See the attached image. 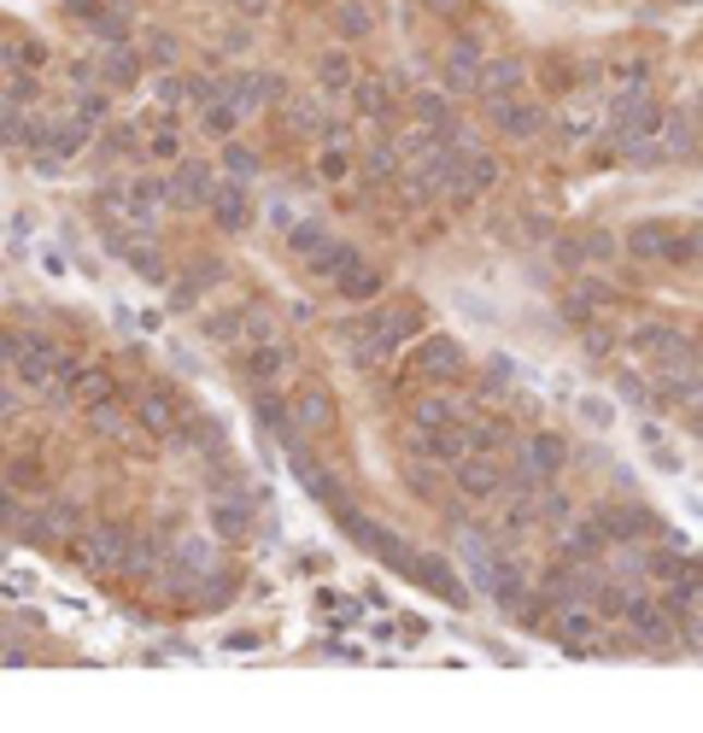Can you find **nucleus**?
Returning <instances> with one entry per match:
<instances>
[{"instance_id":"obj_4","label":"nucleus","mask_w":703,"mask_h":733,"mask_svg":"<svg viewBox=\"0 0 703 733\" xmlns=\"http://www.w3.org/2000/svg\"><path fill=\"white\" fill-rule=\"evenodd\" d=\"M592 522L604 528V540H609V545H628V552H633V545H645V540L663 534V522H656L651 510L628 505V498H609V505H598V510H592Z\"/></svg>"},{"instance_id":"obj_29","label":"nucleus","mask_w":703,"mask_h":733,"mask_svg":"<svg viewBox=\"0 0 703 733\" xmlns=\"http://www.w3.org/2000/svg\"><path fill=\"white\" fill-rule=\"evenodd\" d=\"M663 130H668V153H675V159H692V153H698V112H692V106L675 112V118L663 112Z\"/></svg>"},{"instance_id":"obj_43","label":"nucleus","mask_w":703,"mask_h":733,"mask_svg":"<svg viewBox=\"0 0 703 733\" xmlns=\"http://www.w3.org/2000/svg\"><path fill=\"white\" fill-rule=\"evenodd\" d=\"M628 247H633V259H656L668 247V224H633Z\"/></svg>"},{"instance_id":"obj_26","label":"nucleus","mask_w":703,"mask_h":733,"mask_svg":"<svg viewBox=\"0 0 703 733\" xmlns=\"http://www.w3.org/2000/svg\"><path fill=\"white\" fill-rule=\"evenodd\" d=\"M317 83L328 88V95H347V88L357 83V59H352L347 48H328V53L317 59Z\"/></svg>"},{"instance_id":"obj_6","label":"nucleus","mask_w":703,"mask_h":733,"mask_svg":"<svg viewBox=\"0 0 703 733\" xmlns=\"http://www.w3.org/2000/svg\"><path fill=\"white\" fill-rule=\"evenodd\" d=\"M481 59H487V48H481V36H451L446 41V95H475V83H481Z\"/></svg>"},{"instance_id":"obj_27","label":"nucleus","mask_w":703,"mask_h":733,"mask_svg":"<svg viewBox=\"0 0 703 733\" xmlns=\"http://www.w3.org/2000/svg\"><path fill=\"white\" fill-rule=\"evenodd\" d=\"M211 283H223V264H194V271H187L182 283H170V305H177V311H187V305H194V300H199V293H206Z\"/></svg>"},{"instance_id":"obj_1","label":"nucleus","mask_w":703,"mask_h":733,"mask_svg":"<svg viewBox=\"0 0 703 733\" xmlns=\"http://www.w3.org/2000/svg\"><path fill=\"white\" fill-rule=\"evenodd\" d=\"M416 329H422V311H416V305H375V300H369V311L347 329V335H352V364H357V370L387 364V358H393Z\"/></svg>"},{"instance_id":"obj_49","label":"nucleus","mask_w":703,"mask_h":733,"mask_svg":"<svg viewBox=\"0 0 703 733\" xmlns=\"http://www.w3.org/2000/svg\"><path fill=\"white\" fill-rule=\"evenodd\" d=\"M153 100H159L165 112H177V106L187 100V83H182V76H170V71H165L159 83H153Z\"/></svg>"},{"instance_id":"obj_44","label":"nucleus","mask_w":703,"mask_h":733,"mask_svg":"<svg viewBox=\"0 0 703 733\" xmlns=\"http://www.w3.org/2000/svg\"><path fill=\"white\" fill-rule=\"evenodd\" d=\"M41 100V76L36 71H12L7 95H0V106H36Z\"/></svg>"},{"instance_id":"obj_32","label":"nucleus","mask_w":703,"mask_h":733,"mask_svg":"<svg viewBox=\"0 0 703 733\" xmlns=\"http://www.w3.org/2000/svg\"><path fill=\"white\" fill-rule=\"evenodd\" d=\"M246 323H253V305L217 311V317H206V340H217V347H234V340L246 335Z\"/></svg>"},{"instance_id":"obj_10","label":"nucleus","mask_w":703,"mask_h":733,"mask_svg":"<svg viewBox=\"0 0 703 733\" xmlns=\"http://www.w3.org/2000/svg\"><path fill=\"white\" fill-rule=\"evenodd\" d=\"M487 118H493L498 130L510 135V142H534V135L545 130V106H534V100H516V95H505V100H487Z\"/></svg>"},{"instance_id":"obj_25","label":"nucleus","mask_w":703,"mask_h":733,"mask_svg":"<svg viewBox=\"0 0 703 733\" xmlns=\"http://www.w3.org/2000/svg\"><path fill=\"white\" fill-rule=\"evenodd\" d=\"M463 441H469V452H487V458H505L516 434H510V423H505V417H481V423H469V429H463Z\"/></svg>"},{"instance_id":"obj_41","label":"nucleus","mask_w":703,"mask_h":733,"mask_svg":"<svg viewBox=\"0 0 703 733\" xmlns=\"http://www.w3.org/2000/svg\"><path fill=\"white\" fill-rule=\"evenodd\" d=\"M288 247H293L300 259H311V253H323V247H328V229L317 224V217H305V224L288 229Z\"/></svg>"},{"instance_id":"obj_37","label":"nucleus","mask_w":703,"mask_h":733,"mask_svg":"<svg viewBox=\"0 0 703 733\" xmlns=\"http://www.w3.org/2000/svg\"><path fill=\"white\" fill-rule=\"evenodd\" d=\"M100 147L118 153V159H141V130H135L130 118H123V123H106V130H100Z\"/></svg>"},{"instance_id":"obj_57","label":"nucleus","mask_w":703,"mask_h":733,"mask_svg":"<svg viewBox=\"0 0 703 733\" xmlns=\"http://www.w3.org/2000/svg\"><path fill=\"white\" fill-rule=\"evenodd\" d=\"M0 153H7V123H0Z\"/></svg>"},{"instance_id":"obj_13","label":"nucleus","mask_w":703,"mask_h":733,"mask_svg":"<svg viewBox=\"0 0 703 733\" xmlns=\"http://www.w3.org/2000/svg\"><path fill=\"white\" fill-rule=\"evenodd\" d=\"M241 370H246V382H253V387H276L293 370V352L281 347V340H253L246 358H241Z\"/></svg>"},{"instance_id":"obj_15","label":"nucleus","mask_w":703,"mask_h":733,"mask_svg":"<svg viewBox=\"0 0 703 733\" xmlns=\"http://www.w3.org/2000/svg\"><path fill=\"white\" fill-rule=\"evenodd\" d=\"M170 206H206L211 189H217V177H211V165H194V159H177V170H170Z\"/></svg>"},{"instance_id":"obj_22","label":"nucleus","mask_w":703,"mask_h":733,"mask_svg":"<svg viewBox=\"0 0 703 733\" xmlns=\"http://www.w3.org/2000/svg\"><path fill=\"white\" fill-rule=\"evenodd\" d=\"M100 83L106 88H135L141 83V53L130 41H112V48L100 53Z\"/></svg>"},{"instance_id":"obj_35","label":"nucleus","mask_w":703,"mask_h":733,"mask_svg":"<svg viewBox=\"0 0 703 733\" xmlns=\"http://www.w3.org/2000/svg\"><path fill=\"white\" fill-rule=\"evenodd\" d=\"M118 259H130L135 271L147 276V283H159V288L170 283V264H165L159 253H147V241H118Z\"/></svg>"},{"instance_id":"obj_18","label":"nucleus","mask_w":703,"mask_h":733,"mask_svg":"<svg viewBox=\"0 0 703 733\" xmlns=\"http://www.w3.org/2000/svg\"><path fill=\"white\" fill-rule=\"evenodd\" d=\"M411 575L416 587H428V592H440V599L451 604H463V581H458V569H451V557H411Z\"/></svg>"},{"instance_id":"obj_23","label":"nucleus","mask_w":703,"mask_h":733,"mask_svg":"<svg viewBox=\"0 0 703 733\" xmlns=\"http://www.w3.org/2000/svg\"><path fill=\"white\" fill-rule=\"evenodd\" d=\"M463 417H469V405H458L451 394H428V399H416L411 429H458Z\"/></svg>"},{"instance_id":"obj_8","label":"nucleus","mask_w":703,"mask_h":733,"mask_svg":"<svg viewBox=\"0 0 703 733\" xmlns=\"http://www.w3.org/2000/svg\"><path fill=\"white\" fill-rule=\"evenodd\" d=\"M7 364H12V376H19L24 387H47V382H53V364H59V347H53V340H41V335H19Z\"/></svg>"},{"instance_id":"obj_39","label":"nucleus","mask_w":703,"mask_h":733,"mask_svg":"<svg viewBox=\"0 0 703 733\" xmlns=\"http://www.w3.org/2000/svg\"><path fill=\"white\" fill-rule=\"evenodd\" d=\"M223 170H229L234 182H253L264 165H258V153H253V147H246V142H234V135H229V142H223Z\"/></svg>"},{"instance_id":"obj_48","label":"nucleus","mask_w":703,"mask_h":733,"mask_svg":"<svg viewBox=\"0 0 703 733\" xmlns=\"http://www.w3.org/2000/svg\"><path fill=\"white\" fill-rule=\"evenodd\" d=\"M7 65H12V71H41V65H47V48H41V41H12V48H7Z\"/></svg>"},{"instance_id":"obj_20","label":"nucleus","mask_w":703,"mask_h":733,"mask_svg":"<svg viewBox=\"0 0 703 733\" xmlns=\"http://www.w3.org/2000/svg\"><path fill=\"white\" fill-rule=\"evenodd\" d=\"M281 123H288V135H305V142H328V112L317 100H288L281 95Z\"/></svg>"},{"instance_id":"obj_45","label":"nucleus","mask_w":703,"mask_h":733,"mask_svg":"<svg viewBox=\"0 0 703 733\" xmlns=\"http://www.w3.org/2000/svg\"><path fill=\"white\" fill-rule=\"evenodd\" d=\"M317 177H323V182H347V177H352V153L340 147V142H328V147L317 153Z\"/></svg>"},{"instance_id":"obj_40","label":"nucleus","mask_w":703,"mask_h":733,"mask_svg":"<svg viewBox=\"0 0 703 733\" xmlns=\"http://www.w3.org/2000/svg\"><path fill=\"white\" fill-rule=\"evenodd\" d=\"M387 177H399V153H393V142H375L369 159H364V182H369V189H381Z\"/></svg>"},{"instance_id":"obj_42","label":"nucleus","mask_w":703,"mask_h":733,"mask_svg":"<svg viewBox=\"0 0 703 733\" xmlns=\"http://www.w3.org/2000/svg\"><path fill=\"white\" fill-rule=\"evenodd\" d=\"M177 36H165V29H153V36H147V48H141V65H153V71H170V65H177Z\"/></svg>"},{"instance_id":"obj_33","label":"nucleus","mask_w":703,"mask_h":733,"mask_svg":"<svg viewBox=\"0 0 703 733\" xmlns=\"http://www.w3.org/2000/svg\"><path fill=\"white\" fill-rule=\"evenodd\" d=\"M88 423L100 429V434H118L123 423H130V399H123L118 387H112L106 399H94V405H88Z\"/></svg>"},{"instance_id":"obj_5","label":"nucleus","mask_w":703,"mask_h":733,"mask_svg":"<svg viewBox=\"0 0 703 733\" xmlns=\"http://www.w3.org/2000/svg\"><path fill=\"white\" fill-rule=\"evenodd\" d=\"M451 488H458L469 505L505 498V458H487V452H463V458L451 464Z\"/></svg>"},{"instance_id":"obj_19","label":"nucleus","mask_w":703,"mask_h":733,"mask_svg":"<svg viewBox=\"0 0 703 733\" xmlns=\"http://www.w3.org/2000/svg\"><path fill=\"white\" fill-rule=\"evenodd\" d=\"M83 24H88L94 36L106 41V48H112V41H130V29H135V12H130V0H106V7H100V0H94Z\"/></svg>"},{"instance_id":"obj_7","label":"nucleus","mask_w":703,"mask_h":733,"mask_svg":"<svg viewBox=\"0 0 703 733\" xmlns=\"http://www.w3.org/2000/svg\"><path fill=\"white\" fill-rule=\"evenodd\" d=\"M206 206H211V224L223 229V236H246L253 217H258V200L246 194V182H217Z\"/></svg>"},{"instance_id":"obj_11","label":"nucleus","mask_w":703,"mask_h":733,"mask_svg":"<svg viewBox=\"0 0 703 733\" xmlns=\"http://www.w3.org/2000/svg\"><path fill=\"white\" fill-rule=\"evenodd\" d=\"M340 423V405L328 387H305L300 399L288 405V429H305V434H323V429H335Z\"/></svg>"},{"instance_id":"obj_34","label":"nucleus","mask_w":703,"mask_h":733,"mask_svg":"<svg viewBox=\"0 0 703 733\" xmlns=\"http://www.w3.org/2000/svg\"><path fill=\"white\" fill-rule=\"evenodd\" d=\"M335 29L347 41H364L369 29H375V12L364 7V0H340V7H335Z\"/></svg>"},{"instance_id":"obj_54","label":"nucleus","mask_w":703,"mask_h":733,"mask_svg":"<svg viewBox=\"0 0 703 733\" xmlns=\"http://www.w3.org/2000/svg\"><path fill=\"white\" fill-rule=\"evenodd\" d=\"M458 7H469V0H428V12H458Z\"/></svg>"},{"instance_id":"obj_17","label":"nucleus","mask_w":703,"mask_h":733,"mask_svg":"<svg viewBox=\"0 0 703 733\" xmlns=\"http://www.w3.org/2000/svg\"><path fill=\"white\" fill-rule=\"evenodd\" d=\"M206 522L217 540H246V528H253V505H246L241 493H217L206 505Z\"/></svg>"},{"instance_id":"obj_50","label":"nucleus","mask_w":703,"mask_h":733,"mask_svg":"<svg viewBox=\"0 0 703 733\" xmlns=\"http://www.w3.org/2000/svg\"><path fill=\"white\" fill-rule=\"evenodd\" d=\"M581 423L604 434L609 423H616V405H609V399H598V394H592V399H581Z\"/></svg>"},{"instance_id":"obj_24","label":"nucleus","mask_w":703,"mask_h":733,"mask_svg":"<svg viewBox=\"0 0 703 733\" xmlns=\"http://www.w3.org/2000/svg\"><path fill=\"white\" fill-rule=\"evenodd\" d=\"M293 476H300V488L311 498H323V505H335V470L317 458V452H293Z\"/></svg>"},{"instance_id":"obj_55","label":"nucleus","mask_w":703,"mask_h":733,"mask_svg":"<svg viewBox=\"0 0 703 733\" xmlns=\"http://www.w3.org/2000/svg\"><path fill=\"white\" fill-rule=\"evenodd\" d=\"M65 7L76 12V19H88V7H94V0H65Z\"/></svg>"},{"instance_id":"obj_38","label":"nucleus","mask_w":703,"mask_h":733,"mask_svg":"<svg viewBox=\"0 0 703 733\" xmlns=\"http://www.w3.org/2000/svg\"><path fill=\"white\" fill-rule=\"evenodd\" d=\"M141 159H159V165H177V159H182V135H177V130H170V123H165V130H153V135H141Z\"/></svg>"},{"instance_id":"obj_36","label":"nucleus","mask_w":703,"mask_h":733,"mask_svg":"<svg viewBox=\"0 0 703 733\" xmlns=\"http://www.w3.org/2000/svg\"><path fill=\"white\" fill-rule=\"evenodd\" d=\"M88 123L83 118H71V123H59V130L53 135H47V153H59V159H76V153H83L88 147Z\"/></svg>"},{"instance_id":"obj_47","label":"nucleus","mask_w":703,"mask_h":733,"mask_svg":"<svg viewBox=\"0 0 703 733\" xmlns=\"http://www.w3.org/2000/svg\"><path fill=\"white\" fill-rule=\"evenodd\" d=\"M76 118H83L88 130H94V123H106V118H112V95H100V88H83V95H76Z\"/></svg>"},{"instance_id":"obj_52","label":"nucleus","mask_w":703,"mask_h":733,"mask_svg":"<svg viewBox=\"0 0 703 733\" xmlns=\"http://www.w3.org/2000/svg\"><path fill=\"white\" fill-rule=\"evenodd\" d=\"M621 399H628V405H645L651 394H645V382H639V376H621Z\"/></svg>"},{"instance_id":"obj_31","label":"nucleus","mask_w":703,"mask_h":733,"mask_svg":"<svg viewBox=\"0 0 703 733\" xmlns=\"http://www.w3.org/2000/svg\"><path fill=\"white\" fill-rule=\"evenodd\" d=\"M234 130H241V112H234L229 100H211V106H199V135H206V142H229Z\"/></svg>"},{"instance_id":"obj_21","label":"nucleus","mask_w":703,"mask_h":733,"mask_svg":"<svg viewBox=\"0 0 703 733\" xmlns=\"http://www.w3.org/2000/svg\"><path fill=\"white\" fill-rule=\"evenodd\" d=\"M528 83V65L522 59H481V95L487 100H505V95H516V88Z\"/></svg>"},{"instance_id":"obj_56","label":"nucleus","mask_w":703,"mask_h":733,"mask_svg":"<svg viewBox=\"0 0 703 733\" xmlns=\"http://www.w3.org/2000/svg\"><path fill=\"white\" fill-rule=\"evenodd\" d=\"M241 12H246V19H258V12H264V0H241Z\"/></svg>"},{"instance_id":"obj_9","label":"nucleus","mask_w":703,"mask_h":733,"mask_svg":"<svg viewBox=\"0 0 703 733\" xmlns=\"http://www.w3.org/2000/svg\"><path fill=\"white\" fill-rule=\"evenodd\" d=\"M281 95H288V83H281L276 71H241V76H229V106L234 112H264V106H276Z\"/></svg>"},{"instance_id":"obj_14","label":"nucleus","mask_w":703,"mask_h":733,"mask_svg":"<svg viewBox=\"0 0 703 733\" xmlns=\"http://www.w3.org/2000/svg\"><path fill=\"white\" fill-rule=\"evenodd\" d=\"M347 106L357 118H369V123H387L393 118V76H364L357 71V83L347 88Z\"/></svg>"},{"instance_id":"obj_51","label":"nucleus","mask_w":703,"mask_h":733,"mask_svg":"<svg viewBox=\"0 0 703 733\" xmlns=\"http://www.w3.org/2000/svg\"><path fill=\"white\" fill-rule=\"evenodd\" d=\"M609 76H616V83L628 88V83H645L651 65H645V59H616V71H609Z\"/></svg>"},{"instance_id":"obj_12","label":"nucleus","mask_w":703,"mask_h":733,"mask_svg":"<svg viewBox=\"0 0 703 733\" xmlns=\"http://www.w3.org/2000/svg\"><path fill=\"white\" fill-rule=\"evenodd\" d=\"M335 288H340V300H347V305H369L375 293L387 288V276L375 271V264H369L364 253H352V259L335 271Z\"/></svg>"},{"instance_id":"obj_28","label":"nucleus","mask_w":703,"mask_h":733,"mask_svg":"<svg viewBox=\"0 0 703 733\" xmlns=\"http://www.w3.org/2000/svg\"><path fill=\"white\" fill-rule=\"evenodd\" d=\"M135 423L147 429V434H170V423H177V405H170L165 387H153V394L135 405Z\"/></svg>"},{"instance_id":"obj_46","label":"nucleus","mask_w":703,"mask_h":733,"mask_svg":"<svg viewBox=\"0 0 703 733\" xmlns=\"http://www.w3.org/2000/svg\"><path fill=\"white\" fill-rule=\"evenodd\" d=\"M187 100L194 106H211V100H229V76H187Z\"/></svg>"},{"instance_id":"obj_3","label":"nucleus","mask_w":703,"mask_h":733,"mask_svg":"<svg viewBox=\"0 0 703 733\" xmlns=\"http://www.w3.org/2000/svg\"><path fill=\"white\" fill-rule=\"evenodd\" d=\"M411 376L416 382H451V376H463V340L446 335V329L411 340Z\"/></svg>"},{"instance_id":"obj_53","label":"nucleus","mask_w":703,"mask_h":733,"mask_svg":"<svg viewBox=\"0 0 703 733\" xmlns=\"http://www.w3.org/2000/svg\"><path fill=\"white\" fill-rule=\"evenodd\" d=\"M71 83H76V88H94V71L83 65V59H71Z\"/></svg>"},{"instance_id":"obj_16","label":"nucleus","mask_w":703,"mask_h":733,"mask_svg":"<svg viewBox=\"0 0 703 733\" xmlns=\"http://www.w3.org/2000/svg\"><path fill=\"white\" fill-rule=\"evenodd\" d=\"M609 552V540H604V528L581 517V522H562V564H598V557Z\"/></svg>"},{"instance_id":"obj_30","label":"nucleus","mask_w":703,"mask_h":733,"mask_svg":"<svg viewBox=\"0 0 703 733\" xmlns=\"http://www.w3.org/2000/svg\"><path fill=\"white\" fill-rule=\"evenodd\" d=\"M253 423L264 434H293L288 429V399L276 394V387H258V399H253Z\"/></svg>"},{"instance_id":"obj_2","label":"nucleus","mask_w":703,"mask_h":733,"mask_svg":"<svg viewBox=\"0 0 703 733\" xmlns=\"http://www.w3.org/2000/svg\"><path fill=\"white\" fill-rule=\"evenodd\" d=\"M609 123H616V142H656L663 130V106L645 83H628L616 100H609Z\"/></svg>"}]
</instances>
